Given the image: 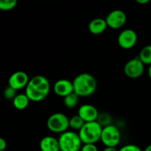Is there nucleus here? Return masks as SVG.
I'll list each match as a JSON object with an SVG mask.
<instances>
[{"label":"nucleus","mask_w":151,"mask_h":151,"mask_svg":"<svg viewBox=\"0 0 151 151\" xmlns=\"http://www.w3.org/2000/svg\"><path fill=\"white\" fill-rule=\"evenodd\" d=\"M50 91V83L43 75H36L30 78L26 88L25 94L32 102L38 103L45 100Z\"/></svg>","instance_id":"nucleus-1"},{"label":"nucleus","mask_w":151,"mask_h":151,"mask_svg":"<svg viewBox=\"0 0 151 151\" xmlns=\"http://www.w3.org/2000/svg\"><path fill=\"white\" fill-rule=\"evenodd\" d=\"M74 92L79 97H88L94 94L97 87V81L89 73H81L74 79Z\"/></svg>","instance_id":"nucleus-2"},{"label":"nucleus","mask_w":151,"mask_h":151,"mask_svg":"<svg viewBox=\"0 0 151 151\" xmlns=\"http://www.w3.org/2000/svg\"><path fill=\"white\" fill-rule=\"evenodd\" d=\"M103 128L97 121L86 122L78 132L83 144H96L100 141Z\"/></svg>","instance_id":"nucleus-3"},{"label":"nucleus","mask_w":151,"mask_h":151,"mask_svg":"<svg viewBox=\"0 0 151 151\" xmlns=\"http://www.w3.org/2000/svg\"><path fill=\"white\" fill-rule=\"evenodd\" d=\"M58 142L60 151H81L83 145L79 134L74 131H67L60 134Z\"/></svg>","instance_id":"nucleus-4"},{"label":"nucleus","mask_w":151,"mask_h":151,"mask_svg":"<svg viewBox=\"0 0 151 151\" xmlns=\"http://www.w3.org/2000/svg\"><path fill=\"white\" fill-rule=\"evenodd\" d=\"M49 131L55 134H63L69 128V119L66 114L57 112L52 114L47 121Z\"/></svg>","instance_id":"nucleus-5"},{"label":"nucleus","mask_w":151,"mask_h":151,"mask_svg":"<svg viewBox=\"0 0 151 151\" xmlns=\"http://www.w3.org/2000/svg\"><path fill=\"white\" fill-rule=\"evenodd\" d=\"M100 141L106 147H117L121 141V134L119 128L111 124L103 127Z\"/></svg>","instance_id":"nucleus-6"},{"label":"nucleus","mask_w":151,"mask_h":151,"mask_svg":"<svg viewBox=\"0 0 151 151\" xmlns=\"http://www.w3.org/2000/svg\"><path fill=\"white\" fill-rule=\"evenodd\" d=\"M145 72V64L138 57L128 60L124 66V73L128 78L137 79L142 76Z\"/></svg>","instance_id":"nucleus-7"},{"label":"nucleus","mask_w":151,"mask_h":151,"mask_svg":"<svg viewBox=\"0 0 151 151\" xmlns=\"http://www.w3.org/2000/svg\"><path fill=\"white\" fill-rule=\"evenodd\" d=\"M138 36L134 29H125L119 33L117 42L119 47L124 50H131L134 48L137 43Z\"/></svg>","instance_id":"nucleus-8"},{"label":"nucleus","mask_w":151,"mask_h":151,"mask_svg":"<svg viewBox=\"0 0 151 151\" xmlns=\"http://www.w3.org/2000/svg\"><path fill=\"white\" fill-rule=\"evenodd\" d=\"M108 27L111 29H117L122 27L127 21V16L122 10H114L106 17Z\"/></svg>","instance_id":"nucleus-9"},{"label":"nucleus","mask_w":151,"mask_h":151,"mask_svg":"<svg viewBox=\"0 0 151 151\" xmlns=\"http://www.w3.org/2000/svg\"><path fill=\"white\" fill-rule=\"evenodd\" d=\"M29 76L24 71H16L10 76L8 80V86L16 91L26 88L29 81Z\"/></svg>","instance_id":"nucleus-10"},{"label":"nucleus","mask_w":151,"mask_h":151,"mask_svg":"<svg viewBox=\"0 0 151 151\" xmlns=\"http://www.w3.org/2000/svg\"><path fill=\"white\" fill-rule=\"evenodd\" d=\"M78 114L85 122H90L97 121L100 114L94 106L91 104H84L78 109Z\"/></svg>","instance_id":"nucleus-11"},{"label":"nucleus","mask_w":151,"mask_h":151,"mask_svg":"<svg viewBox=\"0 0 151 151\" xmlns=\"http://www.w3.org/2000/svg\"><path fill=\"white\" fill-rule=\"evenodd\" d=\"M53 90L57 96L65 97L74 92L73 82L67 79L58 80L55 83Z\"/></svg>","instance_id":"nucleus-12"},{"label":"nucleus","mask_w":151,"mask_h":151,"mask_svg":"<svg viewBox=\"0 0 151 151\" xmlns=\"http://www.w3.org/2000/svg\"><path fill=\"white\" fill-rule=\"evenodd\" d=\"M39 147L41 151H60L58 139L52 136H47L41 139Z\"/></svg>","instance_id":"nucleus-13"},{"label":"nucleus","mask_w":151,"mask_h":151,"mask_svg":"<svg viewBox=\"0 0 151 151\" xmlns=\"http://www.w3.org/2000/svg\"><path fill=\"white\" fill-rule=\"evenodd\" d=\"M109 27L106 19L96 18L88 24V30L93 35H100L103 33Z\"/></svg>","instance_id":"nucleus-14"},{"label":"nucleus","mask_w":151,"mask_h":151,"mask_svg":"<svg viewBox=\"0 0 151 151\" xmlns=\"http://www.w3.org/2000/svg\"><path fill=\"white\" fill-rule=\"evenodd\" d=\"M29 97L26 94H18L16 97L13 99V105L14 108L17 110H24L28 107L29 104Z\"/></svg>","instance_id":"nucleus-15"},{"label":"nucleus","mask_w":151,"mask_h":151,"mask_svg":"<svg viewBox=\"0 0 151 151\" xmlns=\"http://www.w3.org/2000/svg\"><path fill=\"white\" fill-rule=\"evenodd\" d=\"M138 58L145 65H151V44L143 47L139 52Z\"/></svg>","instance_id":"nucleus-16"},{"label":"nucleus","mask_w":151,"mask_h":151,"mask_svg":"<svg viewBox=\"0 0 151 151\" xmlns=\"http://www.w3.org/2000/svg\"><path fill=\"white\" fill-rule=\"evenodd\" d=\"M86 122L78 114L74 115L69 119V128H72V131H78L83 127Z\"/></svg>","instance_id":"nucleus-17"},{"label":"nucleus","mask_w":151,"mask_h":151,"mask_svg":"<svg viewBox=\"0 0 151 151\" xmlns=\"http://www.w3.org/2000/svg\"><path fill=\"white\" fill-rule=\"evenodd\" d=\"M79 97V96L77 95L75 92L72 93L63 97V104L68 109H74L78 106Z\"/></svg>","instance_id":"nucleus-18"},{"label":"nucleus","mask_w":151,"mask_h":151,"mask_svg":"<svg viewBox=\"0 0 151 151\" xmlns=\"http://www.w3.org/2000/svg\"><path fill=\"white\" fill-rule=\"evenodd\" d=\"M18 3V0H0V10L9 11L14 8Z\"/></svg>","instance_id":"nucleus-19"},{"label":"nucleus","mask_w":151,"mask_h":151,"mask_svg":"<svg viewBox=\"0 0 151 151\" xmlns=\"http://www.w3.org/2000/svg\"><path fill=\"white\" fill-rule=\"evenodd\" d=\"M17 91L16 89H14L13 88L10 86H7L4 88V92H3V94H4V97L6 100H12L13 101V99L16 97L18 94H16Z\"/></svg>","instance_id":"nucleus-20"},{"label":"nucleus","mask_w":151,"mask_h":151,"mask_svg":"<svg viewBox=\"0 0 151 151\" xmlns=\"http://www.w3.org/2000/svg\"><path fill=\"white\" fill-rule=\"evenodd\" d=\"M97 122L103 127L107 126V125H111V117L107 114H101L99 115Z\"/></svg>","instance_id":"nucleus-21"},{"label":"nucleus","mask_w":151,"mask_h":151,"mask_svg":"<svg viewBox=\"0 0 151 151\" xmlns=\"http://www.w3.org/2000/svg\"><path fill=\"white\" fill-rule=\"evenodd\" d=\"M119 151H142L139 146L136 145L134 144H128L125 145L123 147H121Z\"/></svg>","instance_id":"nucleus-22"},{"label":"nucleus","mask_w":151,"mask_h":151,"mask_svg":"<svg viewBox=\"0 0 151 151\" xmlns=\"http://www.w3.org/2000/svg\"><path fill=\"white\" fill-rule=\"evenodd\" d=\"M81 151H99L95 144H83Z\"/></svg>","instance_id":"nucleus-23"},{"label":"nucleus","mask_w":151,"mask_h":151,"mask_svg":"<svg viewBox=\"0 0 151 151\" xmlns=\"http://www.w3.org/2000/svg\"><path fill=\"white\" fill-rule=\"evenodd\" d=\"M7 142L4 139L0 138V151H4L7 148Z\"/></svg>","instance_id":"nucleus-24"},{"label":"nucleus","mask_w":151,"mask_h":151,"mask_svg":"<svg viewBox=\"0 0 151 151\" xmlns=\"http://www.w3.org/2000/svg\"><path fill=\"white\" fill-rule=\"evenodd\" d=\"M150 1L151 0H136V1L140 4H146L150 2Z\"/></svg>","instance_id":"nucleus-25"},{"label":"nucleus","mask_w":151,"mask_h":151,"mask_svg":"<svg viewBox=\"0 0 151 151\" xmlns=\"http://www.w3.org/2000/svg\"><path fill=\"white\" fill-rule=\"evenodd\" d=\"M103 151H119V150H117V149H116V147H106Z\"/></svg>","instance_id":"nucleus-26"},{"label":"nucleus","mask_w":151,"mask_h":151,"mask_svg":"<svg viewBox=\"0 0 151 151\" xmlns=\"http://www.w3.org/2000/svg\"><path fill=\"white\" fill-rule=\"evenodd\" d=\"M144 151H151V144L149 145H147V147H145V149Z\"/></svg>","instance_id":"nucleus-27"},{"label":"nucleus","mask_w":151,"mask_h":151,"mask_svg":"<svg viewBox=\"0 0 151 151\" xmlns=\"http://www.w3.org/2000/svg\"><path fill=\"white\" fill-rule=\"evenodd\" d=\"M148 76L149 78H150V79L151 80V65L150 66H149V68H148Z\"/></svg>","instance_id":"nucleus-28"}]
</instances>
